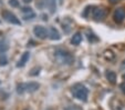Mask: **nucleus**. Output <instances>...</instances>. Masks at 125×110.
<instances>
[{"label":"nucleus","instance_id":"6ab92c4d","mask_svg":"<svg viewBox=\"0 0 125 110\" xmlns=\"http://www.w3.org/2000/svg\"><path fill=\"white\" fill-rule=\"evenodd\" d=\"M39 71H40V68H33L30 72V76H37L39 73Z\"/></svg>","mask_w":125,"mask_h":110},{"label":"nucleus","instance_id":"5701e85b","mask_svg":"<svg viewBox=\"0 0 125 110\" xmlns=\"http://www.w3.org/2000/svg\"><path fill=\"white\" fill-rule=\"evenodd\" d=\"M124 80H125V74H124Z\"/></svg>","mask_w":125,"mask_h":110},{"label":"nucleus","instance_id":"f3484780","mask_svg":"<svg viewBox=\"0 0 125 110\" xmlns=\"http://www.w3.org/2000/svg\"><path fill=\"white\" fill-rule=\"evenodd\" d=\"M64 110H83V109L81 107H79V106L73 105V106H69V107H66Z\"/></svg>","mask_w":125,"mask_h":110},{"label":"nucleus","instance_id":"39448f33","mask_svg":"<svg viewBox=\"0 0 125 110\" xmlns=\"http://www.w3.org/2000/svg\"><path fill=\"white\" fill-rule=\"evenodd\" d=\"M33 34L39 39H45L49 37V30H47L43 26H35L33 28Z\"/></svg>","mask_w":125,"mask_h":110},{"label":"nucleus","instance_id":"2eb2a0df","mask_svg":"<svg viewBox=\"0 0 125 110\" xmlns=\"http://www.w3.org/2000/svg\"><path fill=\"white\" fill-rule=\"evenodd\" d=\"M47 5H48V0H38L37 3H35V6H37L39 9H43Z\"/></svg>","mask_w":125,"mask_h":110},{"label":"nucleus","instance_id":"9d476101","mask_svg":"<svg viewBox=\"0 0 125 110\" xmlns=\"http://www.w3.org/2000/svg\"><path fill=\"white\" fill-rule=\"evenodd\" d=\"M29 58H30V52H29V51H26V52H24L23 55L21 56L19 62L17 63V67H18V68L24 67V66H26V63L29 61Z\"/></svg>","mask_w":125,"mask_h":110},{"label":"nucleus","instance_id":"4be33fe9","mask_svg":"<svg viewBox=\"0 0 125 110\" xmlns=\"http://www.w3.org/2000/svg\"><path fill=\"white\" fill-rule=\"evenodd\" d=\"M22 1H23L24 3H30L31 1H32V0H22Z\"/></svg>","mask_w":125,"mask_h":110},{"label":"nucleus","instance_id":"1a4fd4ad","mask_svg":"<svg viewBox=\"0 0 125 110\" xmlns=\"http://www.w3.org/2000/svg\"><path fill=\"white\" fill-rule=\"evenodd\" d=\"M49 38L51 39V40H60L61 35H60L59 30H58L57 28H54V27H51V28L49 29Z\"/></svg>","mask_w":125,"mask_h":110},{"label":"nucleus","instance_id":"a211bd4d","mask_svg":"<svg viewBox=\"0 0 125 110\" xmlns=\"http://www.w3.org/2000/svg\"><path fill=\"white\" fill-rule=\"evenodd\" d=\"M9 5L11 7L17 8V7H19V1L18 0H9Z\"/></svg>","mask_w":125,"mask_h":110},{"label":"nucleus","instance_id":"7ed1b4c3","mask_svg":"<svg viewBox=\"0 0 125 110\" xmlns=\"http://www.w3.org/2000/svg\"><path fill=\"white\" fill-rule=\"evenodd\" d=\"M40 88V85L38 82H29V84H21L17 87V92L18 93H23V92H29L32 93L35 92Z\"/></svg>","mask_w":125,"mask_h":110},{"label":"nucleus","instance_id":"4468645a","mask_svg":"<svg viewBox=\"0 0 125 110\" xmlns=\"http://www.w3.org/2000/svg\"><path fill=\"white\" fill-rule=\"evenodd\" d=\"M48 7H49L50 11L53 13L55 11V7H57V3H55V0H48Z\"/></svg>","mask_w":125,"mask_h":110},{"label":"nucleus","instance_id":"9b49d317","mask_svg":"<svg viewBox=\"0 0 125 110\" xmlns=\"http://www.w3.org/2000/svg\"><path fill=\"white\" fill-rule=\"evenodd\" d=\"M81 41H82V35H81V32H76V34H74L72 36L71 42L73 43L74 46H79L81 43Z\"/></svg>","mask_w":125,"mask_h":110},{"label":"nucleus","instance_id":"0eeeda50","mask_svg":"<svg viewBox=\"0 0 125 110\" xmlns=\"http://www.w3.org/2000/svg\"><path fill=\"white\" fill-rule=\"evenodd\" d=\"M113 18H114V21L117 22V24L123 22L125 19V10L123 8H117L113 13Z\"/></svg>","mask_w":125,"mask_h":110},{"label":"nucleus","instance_id":"423d86ee","mask_svg":"<svg viewBox=\"0 0 125 110\" xmlns=\"http://www.w3.org/2000/svg\"><path fill=\"white\" fill-rule=\"evenodd\" d=\"M106 16V11L104 8L102 7H96L93 9V12H92V17L95 21H102V20L105 18Z\"/></svg>","mask_w":125,"mask_h":110},{"label":"nucleus","instance_id":"20e7f679","mask_svg":"<svg viewBox=\"0 0 125 110\" xmlns=\"http://www.w3.org/2000/svg\"><path fill=\"white\" fill-rule=\"evenodd\" d=\"M1 16H2L3 20H6L7 22L11 24H17V26H19L21 24V21L19 20V18H17V16L14 13H12L11 11H8V10H3L1 12Z\"/></svg>","mask_w":125,"mask_h":110},{"label":"nucleus","instance_id":"aec40b11","mask_svg":"<svg viewBox=\"0 0 125 110\" xmlns=\"http://www.w3.org/2000/svg\"><path fill=\"white\" fill-rule=\"evenodd\" d=\"M109 1H110L111 3H113V5H114V3H117L120 0H109Z\"/></svg>","mask_w":125,"mask_h":110},{"label":"nucleus","instance_id":"412c9836","mask_svg":"<svg viewBox=\"0 0 125 110\" xmlns=\"http://www.w3.org/2000/svg\"><path fill=\"white\" fill-rule=\"evenodd\" d=\"M121 89H122V91H123V92H125V84L121 85Z\"/></svg>","mask_w":125,"mask_h":110},{"label":"nucleus","instance_id":"f257e3e1","mask_svg":"<svg viewBox=\"0 0 125 110\" xmlns=\"http://www.w3.org/2000/svg\"><path fill=\"white\" fill-rule=\"evenodd\" d=\"M54 58L61 65H72L74 61V58L73 56L71 55L69 51L63 50V49H57L54 52Z\"/></svg>","mask_w":125,"mask_h":110},{"label":"nucleus","instance_id":"ddd939ff","mask_svg":"<svg viewBox=\"0 0 125 110\" xmlns=\"http://www.w3.org/2000/svg\"><path fill=\"white\" fill-rule=\"evenodd\" d=\"M9 46H8L6 40H0V55H3L6 51L8 50Z\"/></svg>","mask_w":125,"mask_h":110},{"label":"nucleus","instance_id":"f03ea898","mask_svg":"<svg viewBox=\"0 0 125 110\" xmlns=\"http://www.w3.org/2000/svg\"><path fill=\"white\" fill-rule=\"evenodd\" d=\"M72 95L79 100L86 101L87 96H89V91H87L86 87L83 86V85H75L72 88Z\"/></svg>","mask_w":125,"mask_h":110},{"label":"nucleus","instance_id":"6e6552de","mask_svg":"<svg viewBox=\"0 0 125 110\" xmlns=\"http://www.w3.org/2000/svg\"><path fill=\"white\" fill-rule=\"evenodd\" d=\"M22 14H23V19L24 20H31L33 18H35V13L33 12V10L31 8H28V7H24L22 8Z\"/></svg>","mask_w":125,"mask_h":110},{"label":"nucleus","instance_id":"dca6fc26","mask_svg":"<svg viewBox=\"0 0 125 110\" xmlns=\"http://www.w3.org/2000/svg\"><path fill=\"white\" fill-rule=\"evenodd\" d=\"M8 63V59L6 55H0V66H6Z\"/></svg>","mask_w":125,"mask_h":110},{"label":"nucleus","instance_id":"f8f14e48","mask_svg":"<svg viewBox=\"0 0 125 110\" xmlns=\"http://www.w3.org/2000/svg\"><path fill=\"white\" fill-rule=\"evenodd\" d=\"M105 77H106V79L109 80L111 84H115V82H116V73L114 71H111V70L106 71Z\"/></svg>","mask_w":125,"mask_h":110}]
</instances>
